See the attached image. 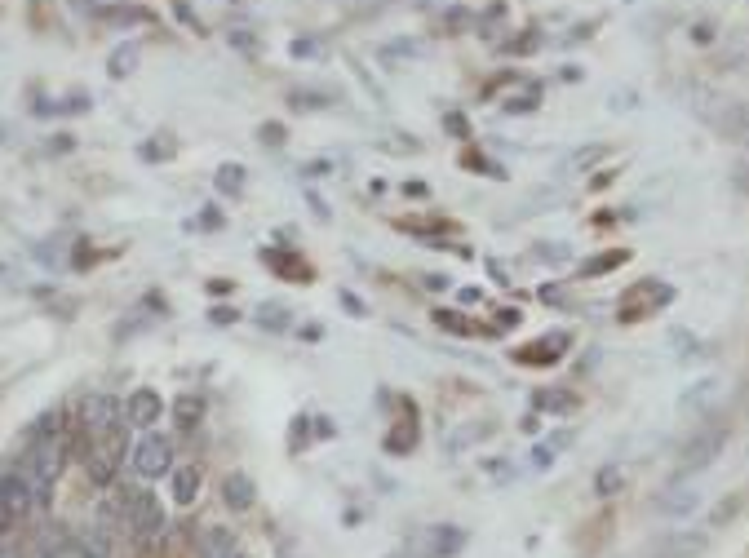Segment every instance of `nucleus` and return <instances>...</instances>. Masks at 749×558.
<instances>
[{
  "label": "nucleus",
  "mask_w": 749,
  "mask_h": 558,
  "mask_svg": "<svg viewBox=\"0 0 749 558\" xmlns=\"http://www.w3.org/2000/svg\"><path fill=\"white\" fill-rule=\"evenodd\" d=\"M67 465V443L63 434H49V439H32V457H27V470H32V483H36V501L49 505V492H54L58 474Z\"/></svg>",
  "instance_id": "1"
},
{
  "label": "nucleus",
  "mask_w": 749,
  "mask_h": 558,
  "mask_svg": "<svg viewBox=\"0 0 749 558\" xmlns=\"http://www.w3.org/2000/svg\"><path fill=\"white\" fill-rule=\"evenodd\" d=\"M120 510H125V527L138 536V541H156V536H164V527H169L164 505L147 488H129L125 501H120Z\"/></svg>",
  "instance_id": "2"
},
{
  "label": "nucleus",
  "mask_w": 749,
  "mask_h": 558,
  "mask_svg": "<svg viewBox=\"0 0 749 558\" xmlns=\"http://www.w3.org/2000/svg\"><path fill=\"white\" fill-rule=\"evenodd\" d=\"M461 545H466V532L453 523H439V527H422V532L408 541V554L413 558H453Z\"/></svg>",
  "instance_id": "3"
},
{
  "label": "nucleus",
  "mask_w": 749,
  "mask_h": 558,
  "mask_svg": "<svg viewBox=\"0 0 749 558\" xmlns=\"http://www.w3.org/2000/svg\"><path fill=\"white\" fill-rule=\"evenodd\" d=\"M120 461H125V426L116 434H107V439H94V448H89V479H94L98 488H111Z\"/></svg>",
  "instance_id": "4"
},
{
  "label": "nucleus",
  "mask_w": 749,
  "mask_h": 558,
  "mask_svg": "<svg viewBox=\"0 0 749 558\" xmlns=\"http://www.w3.org/2000/svg\"><path fill=\"white\" fill-rule=\"evenodd\" d=\"M723 448H727V426H723V421H714V426L696 430L692 443L683 448V474H696V470H705V465H714V457H718Z\"/></svg>",
  "instance_id": "5"
},
{
  "label": "nucleus",
  "mask_w": 749,
  "mask_h": 558,
  "mask_svg": "<svg viewBox=\"0 0 749 558\" xmlns=\"http://www.w3.org/2000/svg\"><path fill=\"white\" fill-rule=\"evenodd\" d=\"M125 412H120V403L111 395H89L85 408H80V426H85L89 439H107V434H116L120 426H125Z\"/></svg>",
  "instance_id": "6"
},
{
  "label": "nucleus",
  "mask_w": 749,
  "mask_h": 558,
  "mask_svg": "<svg viewBox=\"0 0 749 558\" xmlns=\"http://www.w3.org/2000/svg\"><path fill=\"white\" fill-rule=\"evenodd\" d=\"M0 505H5V510L14 514L18 523L32 514V505H40V501H36L32 470H9V474H0Z\"/></svg>",
  "instance_id": "7"
},
{
  "label": "nucleus",
  "mask_w": 749,
  "mask_h": 558,
  "mask_svg": "<svg viewBox=\"0 0 749 558\" xmlns=\"http://www.w3.org/2000/svg\"><path fill=\"white\" fill-rule=\"evenodd\" d=\"M169 465H173V443L164 439V434H142L138 448H133V470H138L142 479H160Z\"/></svg>",
  "instance_id": "8"
},
{
  "label": "nucleus",
  "mask_w": 749,
  "mask_h": 558,
  "mask_svg": "<svg viewBox=\"0 0 749 558\" xmlns=\"http://www.w3.org/2000/svg\"><path fill=\"white\" fill-rule=\"evenodd\" d=\"M670 297H674V293L661 284V279H643V284H634L630 293L621 297V319H643V315H652V310L665 306Z\"/></svg>",
  "instance_id": "9"
},
{
  "label": "nucleus",
  "mask_w": 749,
  "mask_h": 558,
  "mask_svg": "<svg viewBox=\"0 0 749 558\" xmlns=\"http://www.w3.org/2000/svg\"><path fill=\"white\" fill-rule=\"evenodd\" d=\"M705 545H710L705 532H665L648 550V558H701Z\"/></svg>",
  "instance_id": "10"
},
{
  "label": "nucleus",
  "mask_w": 749,
  "mask_h": 558,
  "mask_svg": "<svg viewBox=\"0 0 749 558\" xmlns=\"http://www.w3.org/2000/svg\"><path fill=\"white\" fill-rule=\"evenodd\" d=\"M160 412H164V403L156 390H133L129 395V408H125V417H129V426H138V430H151L160 421Z\"/></svg>",
  "instance_id": "11"
},
{
  "label": "nucleus",
  "mask_w": 749,
  "mask_h": 558,
  "mask_svg": "<svg viewBox=\"0 0 749 558\" xmlns=\"http://www.w3.org/2000/svg\"><path fill=\"white\" fill-rule=\"evenodd\" d=\"M222 501L231 505L235 514H244V510H253V501H258V488H253V479L249 474H227V479H222Z\"/></svg>",
  "instance_id": "12"
},
{
  "label": "nucleus",
  "mask_w": 749,
  "mask_h": 558,
  "mask_svg": "<svg viewBox=\"0 0 749 558\" xmlns=\"http://www.w3.org/2000/svg\"><path fill=\"white\" fill-rule=\"evenodd\" d=\"M568 333H550V337H541V341H532V346H523L515 350L519 355V364H554V359L563 355V346H568Z\"/></svg>",
  "instance_id": "13"
},
{
  "label": "nucleus",
  "mask_w": 749,
  "mask_h": 558,
  "mask_svg": "<svg viewBox=\"0 0 749 558\" xmlns=\"http://www.w3.org/2000/svg\"><path fill=\"white\" fill-rule=\"evenodd\" d=\"M492 434V421H466V426H457L453 434L444 439V448L448 452H466V448H475L479 439H488Z\"/></svg>",
  "instance_id": "14"
},
{
  "label": "nucleus",
  "mask_w": 749,
  "mask_h": 558,
  "mask_svg": "<svg viewBox=\"0 0 749 558\" xmlns=\"http://www.w3.org/2000/svg\"><path fill=\"white\" fill-rule=\"evenodd\" d=\"M196 496H200V465H182V470H173V501L191 505Z\"/></svg>",
  "instance_id": "15"
},
{
  "label": "nucleus",
  "mask_w": 749,
  "mask_h": 558,
  "mask_svg": "<svg viewBox=\"0 0 749 558\" xmlns=\"http://www.w3.org/2000/svg\"><path fill=\"white\" fill-rule=\"evenodd\" d=\"M718 395V381L714 377H705V381H696V386L692 390H687V395L679 399V412H683V417H692V412H705V408H710V399Z\"/></svg>",
  "instance_id": "16"
},
{
  "label": "nucleus",
  "mask_w": 749,
  "mask_h": 558,
  "mask_svg": "<svg viewBox=\"0 0 749 558\" xmlns=\"http://www.w3.org/2000/svg\"><path fill=\"white\" fill-rule=\"evenodd\" d=\"M200 550L209 554V558L231 554L235 550V532H231V527H204V532H200Z\"/></svg>",
  "instance_id": "17"
},
{
  "label": "nucleus",
  "mask_w": 749,
  "mask_h": 558,
  "mask_svg": "<svg viewBox=\"0 0 749 558\" xmlns=\"http://www.w3.org/2000/svg\"><path fill=\"white\" fill-rule=\"evenodd\" d=\"M413 448H417V417L399 421V426L386 434V452H391V457H404V452H413Z\"/></svg>",
  "instance_id": "18"
},
{
  "label": "nucleus",
  "mask_w": 749,
  "mask_h": 558,
  "mask_svg": "<svg viewBox=\"0 0 749 558\" xmlns=\"http://www.w3.org/2000/svg\"><path fill=\"white\" fill-rule=\"evenodd\" d=\"M200 417H204V399L200 395H178V399H173V421H178L182 430L200 426Z\"/></svg>",
  "instance_id": "19"
},
{
  "label": "nucleus",
  "mask_w": 749,
  "mask_h": 558,
  "mask_svg": "<svg viewBox=\"0 0 749 558\" xmlns=\"http://www.w3.org/2000/svg\"><path fill=\"white\" fill-rule=\"evenodd\" d=\"M625 488V470L621 465H603L599 474H594V496H617Z\"/></svg>",
  "instance_id": "20"
},
{
  "label": "nucleus",
  "mask_w": 749,
  "mask_h": 558,
  "mask_svg": "<svg viewBox=\"0 0 749 558\" xmlns=\"http://www.w3.org/2000/svg\"><path fill=\"white\" fill-rule=\"evenodd\" d=\"M568 443H572V430H559V434H550V439L541 443L537 452H532V461H537V465H550V461L559 457L563 448H568Z\"/></svg>",
  "instance_id": "21"
},
{
  "label": "nucleus",
  "mask_w": 749,
  "mask_h": 558,
  "mask_svg": "<svg viewBox=\"0 0 749 558\" xmlns=\"http://www.w3.org/2000/svg\"><path fill=\"white\" fill-rule=\"evenodd\" d=\"M696 501H701V492H683V488H679V496H661V501H656V510H665V514H687Z\"/></svg>",
  "instance_id": "22"
},
{
  "label": "nucleus",
  "mask_w": 749,
  "mask_h": 558,
  "mask_svg": "<svg viewBox=\"0 0 749 558\" xmlns=\"http://www.w3.org/2000/svg\"><path fill=\"white\" fill-rule=\"evenodd\" d=\"M625 257H630L625 248H612V253H603V257H594V262L581 266V275H586V279H590V275H603V271H612V266H621Z\"/></svg>",
  "instance_id": "23"
},
{
  "label": "nucleus",
  "mask_w": 749,
  "mask_h": 558,
  "mask_svg": "<svg viewBox=\"0 0 749 558\" xmlns=\"http://www.w3.org/2000/svg\"><path fill=\"white\" fill-rule=\"evenodd\" d=\"M240 186H244V169H240V164H222V169H218V191L222 195H240Z\"/></svg>",
  "instance_id": "24"
},
{
  "label": "nucleus",
  "mask_w": 749,
  "mask_h": 558,
  "mask_svg": "<svg viewBox=\"0 0 749 558\" xmlns=\"http://www.w3.org/2000/svg\"><path fill=\"white\" fill-rule=\"evenodd\" d=\"M133 62H138V45H120L116 49V54H111V76H129V71H133Z\"/></svg>",
  "instance_id": "25"
},
{
  "label": "nucleus",
  "mask_w": 749,
  "mask_h": 558,
  "mask_svg": "<svg viewBox=\"0 0 749 558\" xmlns=\"http://www.w3.org/2000/svg\"><path fill=\"white\" fill-rule=\"evenodd\" d=\"M537 403H541V408H550V412H572V408H577V395H563V390H541Z\"/></svg>",
  "instance_id": "26"
},
{
  "label": "nucleus",
  "mask_w": 749,
  "mask_h": 558,
  "mask_svg": "<svg viewBox=\"0 0 749 558\" xmlns=\"http://www.w3.org/2000/svg\"><path fill=\"white\" fill-rule=\"evenodd\" d=\"M266 262H275L289 279H311V266H302V262H297V257H289V253H275V257L266 253Z\"/></svg>",
  "instance_id": "27"
},
{
  "label": "nucleus",
  "mask_w": 749,
  "mask_h": 558,
  "mask_svg": "<svg viewBox=\"0 0 749 558\" xmlns=\"http://www.w3.org/2000/svg\"><path fill=\"white\" fill-rule=\"evenodd\" d=\"M258 324H262V328H275V333H280V328H289V310L266 302V306L258 310Z\"/></svg>",
  "instance_id": "28"
},
{
  "label": "nucleus",
  "mask_w": 749,
  "mask_h": 558,
  "mask_svg": "<svg viewBox=\"0 0 749 558\" xmlns=\"http://www.w3.org/2000/svg\"><path fill=\"white\" fill-rule=\"evenodd\" d=\"M435 324L448 328V333H475V324H466L457 310H435Z\"/></svg>",
  "instance_id": "29"
},
{
  "label": "nucleus",
  "mask_w": 749,
  "mask_h": 558,
  "mask_svg": "<svg viewBox=\"0 0 749 558\" xmlns=\"http://www.w3.org/2000/svg\"><path fill=\"white\" fill-rule=\"evenodd\" d=\"M142 155H147V160H169V155H173V142L160 133V142H151V147H142Z\"/></svg>",
  "instance_id": "30"
},
{
  "label": "nucleus",
  "mask_w": 749,
  "mask_h": 558,
  "mask_svg": "<svg viewBox=\"0 0 749 558\" xmlns=\"http://www.w3.org/2000/svg\"><path fill=\"white\" fill-rule=\"evenodd\" d=\"M258 138L266 142V147H284V124H262Z\"/></svg>",
  "instance_id": "31"
},
{
  "label": "nucleus",
  "mask_w": 749,
  "mask_h": 558,
  "mask_svg": "<svg viewBox=\"0 0 749 558\" xmlns=\"http://www.w3.org/2000/svg\"><path fill=\"white\" fill-rule=\"evenodd\" d=\"M634 107H639V93H634V89H617V93H612V111H634Z\"/></svg>",
  "instance_id": "32"
},
{
  "label": "nucleus",
  "mask_w": 749,
  "mask_h": 558,
  "mask_svg": "<svg viewBox=\"0 0 749 558\" xmlns=\"http://www.w3.org/2000/svg\"><path fill=\"white\" fill-rule=\"evenodd\" d=\"M377 147H382V151H391V155H413V151H417V142H391V138H382V142H377Z\"/></svg>",
  "instance_id": "33"
},
{
  "label": "nucleus",
  "mask_w": 749,
  "mask_h": 558,
  "mask_svg": "<svg viewBox=\"0 0 749 558\" xmlns=\"http://www.w3.org/2000/svg\"><path fill=\"white\" fill-rule=\"evenodd\" d=\"M599 155H603V147H586V151H577V155H572V164H568V169H581V164H594V160H599Z\"/></svg>",
  "instance_id": "34"
},
{
  "label": "nucleus",
  "mask_w": 749,
  "mask_h": 558,
  "mask_svg": "<svg viewBox=\"0 0 749 558\" xmlns=\"http://www.w3.org/2000/svg\"><path fill=\"white\" fill-rule=\"evenodd\" d=\"M178 18H182V23H187L191 31H204V27L196 23V14H191V9H187V5H182V0H178Z\"/></svg>",
  "instance_id": "35"
},
{
  "label": "nucleus",
  "mask_w": 749,
  "mask_h": 558,
  "mask_svg": "<svg viewBox=\"0 0 749 558\" xmlns=\"http://www.w3.org/2000/svg\"><path fill=\"white\" fill-rule=\"evenodd\" d=\"M692 40H701V45H705V40H714V27L710 23H696L692 27Z\"/></svg>",
  "instance_id": "36"
},
{
  "label": "nucleus",
  "mask_w": 749,
  "mask_h": 558,
  "mask_svg": "<svg viewBox=\"0 0 749 558\" xmlns=\"http://www.w3.org/2000/svg\"><path fill=\"white\" fill-rule=\"evenodd\" d=\"M231 319H235L231 306H213V324H231Z\"/></svg>",
  "instance_id": "37"
},
{
  "label": "nucleus",
  "mask_w": 749,
  "mask_h": 558,
  "mask_svg": "<svg viewBox=\"0 0 749 558\" xmlns=\"http://www.w3.org/2000/svg\"><path fill=\"white\" fill-rule=\"evenodd\" d=\"M306 178H324V173H328V160H315V164H306Z\"/></svg>",
  "instance_id": "38"
},
{
  "label": "nucleus",
  "mask_w": 749,
  "mask_h": 558,
  "mask_svg": "<svg viewBox=\"0 0 749 558\" xmlns=\"http://www.w3.org/2000/svg\"><path fill=\"white\" fill-rule=\"evenodd\" d=\"M231 45H240V49H253V36H249V31H231Z\"/></svg>",
  "instance_id": "39"
},
{
  "label": "nucleus",
  "mask_w": 749,
  "mask_h": 558,
  "mask_svg": "<svg viewBox=\"0 0 749 558\" xmlns=\"http://www.w3.org/2000/svg\"><path fill=\"white\" fill-rule=\"evenodd\" d=\"M306 54H315L311 40H293V58H306Z\"/></svg>",
  "instance_id": "40"
},
{
  "label": "nucleus",
  "mask_w": 749,
  "mask_h": 558,
  "mask_svg": "<svg viewBox=\"0 0 749 558\" xmlns=\"http://www.w3.org/2000/svg\"><path fill=\"white\" fill-rule=\"evenodd\" d=\"M209 293H213V297H222V293H231V284H227V279H213Z\"/></svg>",
  "instance_id": "41"
},
{
  "label": "nucleus",
  "mask_w": 749,
  "mask_h": 558,
  "mask_svg": "<svg viewBox=\"0 0 749 558\" xmlns=\"http://www.w3.org/2000/svg\"><path fill=\"white\" fill-rule=\"evenodd\" d=\"M342 302L355 310V315H364V302H359V297H351V293H342Z\"/></svg>",
  "instance_id": "42"
},
{
  "label": "nucleus",
  "mask_w": 749,
  "mask_h": 558,
  "mask_svg": "<svg viewBox=\"0 0 749 558\" xmlns=\"http://www.w3.org/2000/svg\"><path fill=\"white\" fill-rule=\"evenodd\" d=\"M0 558H23V554H18V550H0Z\"/></svg>",
  "instance_id": "43"
},
{
  "label": "nucleus",
  "mask_w": 749,
  "mask_h": 558,
  "mask_svg": "<svg viewBox=\"0 0 749 558\" xmlns=\"http://www.w3.org/2000/svg\"><path fill=\"white\" fill-rule=\"evenodd\" d=\"M222 558H249V554H240V550H231V554H222Z\"/></svg>",
  "instance_id": "44"
}]
</instances>
